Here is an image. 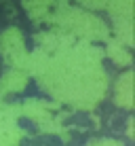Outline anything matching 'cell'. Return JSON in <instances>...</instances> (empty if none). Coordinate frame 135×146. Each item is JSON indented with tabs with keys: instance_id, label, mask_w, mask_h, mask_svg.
I'll use <instances>...</instances> for the list:
<instances>
[{
	"instance_id": "6da1fadb",
	"label": "cell",
	"mask_w": 135,
	"mask_h": 146,
	"mask_svg": "<svg viewBox=\"0 0 135 146\" xmlns=\"http://www.w3.org/2000/svg\"><path fill=\"white\" fill-rule=\"evenodd\" d=\"M23 83H26V78H23L19 72H11V74H7V76H4L2 85H0V89H2V91L13 89V91H15V89H21Z\"/></svg>"
}]
</instances>
